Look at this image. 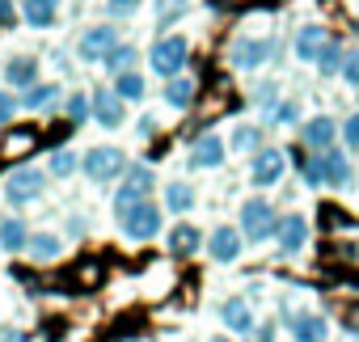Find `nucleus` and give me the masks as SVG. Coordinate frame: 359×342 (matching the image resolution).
I'll list each match as a JSON object with an SVG mask.
<instances>
[{"label":"nucleus","mask_w":359,"mask_h":342,"mask_svg":"<svg viewBox=\"0 0 359 342\" xmlns=\"http://www.w3.org/2000/svg\"><path fill=\"white\" fill-rule=\"evenodd\" d=\"M187 60H191V43H187L182 34H169V39H161V43L152 47V55H148L152 72H156V76H165V81H173V76H182Z\"/></svg>","instance_id":"obj_1"},{"label":"nucleus","mask_w":359,"mask_h":342,"mask_svg":"<svg viewBox=\"0 0 359 342\" xmlns=\"http://www.w3.org/2000/svg\"><path fill=\"white\" fill-rule=\"evenodd\" d=\"M81 169H85L89 182H114L123 169H127V156H123V148L102 144V148H89V152L81 156Z\"/></svg>","instance_id":"obj_2"},{"label":"nucleus","mask_w":359,"mask_h":342,"mask_svg":"<svg viewBox=\"0 0 359 342\" xmlns=\"http://www.w3.org/2000/svg\"><path fill=\"white\" fill-rule=\"evenodd\" d=\"M275 228H279V216L266 199H245L241 203V237L245 241H266V237H275Z\"/></svg>","instance_id":"obj_3"},{"label":"nucleus","mask_w":359,"mask_h":342,"mask_svg":"<svg viewBox=\"0 0 359 342\" xmlns=\"http://www.w3.org/2000/svg\"><path fill=\"white\" fill-rule=\"evenodd\" d=\"M43 186H47V174L43 169H13V174L5 178V199L13 203V207H26V203H34L39 195H43Z\"/></svg>","instance_id":"obj_4"},{"label":"nucleus","mask_w":359,"mask_h":342,"mask_svg":"<svg viewBox=\"0 0 359 342\" xmlns=\"http://www.w3.org/2000/svg\"><path fill=\"white\" fill-rule=\"evenodd\" d=\"M118 220H123V237H127V241H152V237L161 233V207L148 203V199L135 203V207H131L127 216H118Z\"/></svg>","instance_id":"obj_5"},{"label":"nucleus","mask_w":359,"mask_h":342,"mask_svg":"<svg viewBox=\"0 0 359 342\" xmlns=\"http://www.w3.org/2000/svg\"><path fill=\"white\" fill-rule=\"evenodd\" d=\"M152 182H156V178H152V169H148V165H131V174H127L123 191L114 195V212H118V216H127L135 203H144V199H148V191H152Z\"/></svg>","instance_id":"obj_6"},{"label":"nucleus","mask_w":359,"mask_h":342,"mask_svg":"<svg viewBox=\"0 0 359 342\" xmlns=\"http://www.w3.org/2000/svg\"><path fill=\"white\" fill-rule=\"evenodd\" d=\"M114 47H118V34H114V26H93V30H85V34H81V43H76V55L93 64V60H106Z\"/></svg>","instance_id":"obj_7"},{"label":"nucleus","mask_w":359,"mask_h":342,"mask_svg":"<svg viewBox=\"0 0 359 342\" xmlns=\"http://www.w3.org/2000/svg\"><path fill=\"white\" fill-rule=\"evenodd\" d=\"M89 110H93V118L102 123V127H123V118H127V106H123V97L114 93V89H97L93 97H89Z\"/></svg>","instance_id":"obj_8"},{"label":"nucleus","mask_w":359,"mask_h":342,"mask_svg":"<svg viewBox=\"0 0 359 342\" xmlns=\"http://www.w3.org/2000/svg\"><path fill=\"white\" fill-rule=\"evenodd\" d=\"M241 245H245V237H241V228H233V224H220V228L208 237V254H212L216 262H237V258H241Z\"/></svg>","instance_id":"obj_9"},{"label":"nucleus","mask_w":359,"mask_h":342,"mask_svg":"<svg viewBox=\"0 0 359 342\" xmlns=\"http://www.w3.org/2000/svg\"><path fill=\"white\" fill-rule=\"evenodd\" d=\"M199 245H203V233H199V224H173L169 233H165V249L173 254V258H191V254H199Z\"/></svg>","instance_id":"obj_10"},{"label":"nucleus","mask_w":359,"mask_h":342,"mask_svg":"<svg viewBox=\"0 0 359 342\" xmlns=\"http://www.w3.org/2000/svg\"><path fill=\"white\" fill-rule=\"evenodd\" d=\"M275 241H279V254H300L309 245V220L304 216H283L279 228H275Z\"/></svg>","instance_id":"obj_11"},{"label":"nucleus","mask_w":359,"mask_h":342,"mask_svg":"<svg viewBox=\"0 0 359 342\" xmlns=\"http://www.w3.org/2000/svg\"><path fill=\"white\" fill-rule=\"evenodd\" d=\"M229 60H233V68H258L271 60V43L266 39H237L229 47Z\"/></svg>","instance_id":"obj_12"},{"label":"nucleus","mask_w":359,"mask_h":342,"mask_svg":"<svg viewBox=\"0 0 359 342\" xmlns=\"http://www.w3.org/2000/svg\"><path fill=\"white\" fill-rule=\"evenodd\" d=\"M220 321L229 325V334H250V329L258 325V317H254V308H250V300H245V296L224 300V304H220Z\"/></svg>","instance_id":"obj_13"},{"label":"nucleus","mask_w":359,"mask_h":342,"mask_svg":"<svg viewBox=\"0 0 359 342\" xmlns=\"http://www.w3.org/2000/svg\"><path fill=\"white\" fill-rule=\"evenodd\" d=\"M325 47H330V30L325 26H304L296 34V60H304V64H317Z\"/></svg>","instance_id":"obj_14"},{"label":"nucleus","mask_w":359,"mask_h":342,"mask_svg":"<svg viewBox=\"0 0 359 342\" xmlns=\"http://www.w3.org/2000/svg\"><path fill=\"white\" fill-rule=\"evenodd\" d=\"M334 135H338V123H334L330 114H317V118H309V123L300 127V139H304L309 148H317V152L334 148Z\"/></svg>","instance_id":"obj_15"},{"label":"nucleus","mask_w":359,"mask_h":342,"mask_svg":"<svg viewBox=\"0 0 359 342\" xmlns=\"http://www.w3.org/2000/svg\"><path fill=\"white\" fill-rule=\"evenodd\" d=\"M224 152H229V144L220 135H199L195 148H191V165L195 169H216V165H224Z\"/></svg>","instance_id":"obj_16"},{"label":"nucleus","mask_w":359,"mask_h":342,"mask_svg":"<svg viewBox=\"0 0 359 342\" xmlns=\"http://www.w3.org/2000/svg\"><path fill=\"white\" fill-rule=\"evenodd\" d=\"M283 178V152L279 148H262L254 156V186H275Z\"/></svg>","instance_id":"obj_17"},{"label":"nucleus","mask_w":359,"mask_h":342,"mask_svg":"<svg viewBox=\"0 0 359 342\" xmlns=\"http://www.w3.org/2000/svg\"><path fill=\"white\" fill-rule=\"evenodd\" d=\"M60 18V0H22V22L34 30H51Z\"/></svg>","instance_id":"obj_18"},{"label":"nucleus","mask_w":359,"mask_h":342,"mask_svg":"<svg viewBox=\"0 0 359 342\" xmlns=\"http://www.w3.org/2000/svg\"><path fill=\"white\" fill-rule=\"evenodd\" d=\"M5 81H9L13 89H34V85H39V60H34V55H13V60L5 64Z\"/></svg>","instance_id":"obj_19"},{"label":"nucleus","mask_w":359,"mask_h":342,"mask_svg":"<svg viewBox=\"0 0 359 342\" xmlns=\"http://www.w3.org/2000/svg\"><path fill=\"white\" fill-rule=\"evenodd\" d=\"M325 334H330L325 317H317V313H296L292 317V338L296 342H325Z\"/></svg>","instance_id":"obj_20"},{"label":"nucleus","mask_w":359,"mask_h":342,"mask_svg":"<svg viewBox=\"0 0 359 342\" xmlns=\"http://www.w3.org/2000/svg\"><path fill=\"white\" fill-rule=\"evenodd\" d=\"M26 245H30V228H26L18 216L0 220V249H5V254H22Z\"/></svg>","instance_id":"obj_21"},{"label":"nucleus","mask_w":359,"mask_h":342,"mask_svg":"<svg viewBox=\"0 0 359 342\" xmlns=\"http://www.w3.org/2000/svg\"><path fill=\"white\" fill-rule=\"evenodd\" d=\"M26 254H30L34 262H55V258L64 254V241H60V237H51V233H30Z\"/></svg>","instance_id":"obj_22"},{"label":"nucleus","mask_w":359,"mask_h":342,"mask_svg":"<svg viewBox=\"0 0 359 342\" xmlns=\"http://www.w3.org/2000/svg\"><path fill=\"white\" fill-rule=\"evenodd\" d=\"M191 102H195V81H191V76H173V81H165V106L187 110Z\"/></svg>","instance_id":"obj_23"},{"label":"nucleus","mask_w":359,"mask_h":342,"mask_svg":"<svg viewBox=\"0 0 359 342\" xmlns=\"http://www.w3.org/2000/svg\"><path fill=\"white\" fill-rule=\"evenodd\" d=\"M165 207H169L173 216H187V212L195 207V191H191L187 182H169V186H165Z\"/></svg>","instance_id":"obj_24"},{"label":"nucleus","mask_w":359,"mask_h":342,"mask_svg":"<svg viewBox=\"0 0 359 342\" xmlns=\"http://www.w3.org/2000/svg\"><path fill=\"white\" fill-rule=\"evenodd\" d=\"M258 144H262V131H258L254 123H237L233 135H229V148H233V152H254Z\"/></svg>","instance_id":"obj_25"},{"label":"nucleus","mask_w":359,"mask_h":342,"mask_svg":"<svg viewBox=\"0 0 359 342\" xmlns=\"http://www.w3.org/2000/svg\"><path fill=\"white\" fill-rule=\"evenodd\" d=\"M114 93H118L123 102H140V97H144V76H140L135 68H131V72H118V76H114Z\"/></svg>","instance_id":"obj_26"},{"label":"nucleus","mask_w":359,"mask_h":342,"mask_svg":"<svg viewBox=\"0 0 359 342\" xmlns=\"http://www.w3.org/2000/svg\"><path fill=\"white\" fill-rule=\"evenodd\" d=\"M55 97H60V85H34V89H26L22 106H26V110H47Z\"/></svg>","instance_id":"obj_27"},{"label":"nucleus","mask_w":359,"mask_h":342,"mask_svg":"<svg viewBox=\"0 0 359 342\" xmlns=\"http://www.w3.org/2000/svg\"><path fill=\"white\" fill-rule=\"evenodd\" d=\"M102 64H106V68H110L114 76H118V72H131V64H135V47L118 43V47H114V51H110V55H106Z\"/></svg>","instance_id":"obj_28"},{"label":"nucleus","mask_w":359,"mask_h":342,"mask_svg":"<svg viewBox=\"0 0 359 342\" xmlns=\"http://www.w3.org/2000/svg\"><path fill=\"white\" fill-rule=\"evenodd\" d=\"M81 169V160H76V152H68V148H60V152H51V174L55 178H68V174H76Z\"/></svg>","instance_id":"obj_29"},{"label":"nucleus","mask_w":359,"mask_h":342,"mask_svg":"<svg viewBox=\"0 0 359 342\" xmlns=\"http://www.w3.org/2000/svg\"><path fill=\"white\" fill-rule=\"evenodd\" d=\"M317 68H321L325 76H334V72H342V51H338V43H330V47L321 51V60H317Z\"/></svg>","instance_id":"obj_30"},{"label":"nucleus","mask_w":359,"mask_h":342,"mask_svg":"<svg viewBox=\"0 0 359 342\" xmlns=\"http://www.w3.org/2000/svg\"><path fill=\"white\" fill-rule=\"evenodd\" d=\"M342 81H346V85H359V47H351V51L342 55Z\"/></svg>","instance_id":"obj_31"},{"label":"nucleus","mask_w":359,"mask_h":342,"mask_svg":"<svg viewBox=\"0 0 359 342\" xmlns=\"http://www.w3.org/2000/svg\"><path fill=\"white\" fill-rule=\"evenodd\" d=\"M68 118H72V123H85V118H89V97H85V93H72V97H68Z\"/></svg>","instance_id":"obj_32"},{"label":"nucleus","mask_w":359,"mask_h":342,"mask_svg":"<svg viewBox=\"0 0 359 342\" xmlns=\"http://www.w3.org/2000/svg\"><path fill=\"white\" fill-rule=\"evenodd\" d=\"M342 139H346V148L359 152V114H351V118L342 123Z\"/></svg>","instance_id":"obj_33"},{"label":"nucleus","mask_w":359,"mask_h":342,"mask_svg":"<svg viewBox=\"0 0 359 342\" xmlns=\"http://www.w3.org/2000/svg\"><path fill=\"white\" fill-rule=\"evenodd\" d=\"M13 114H18V102H13V93H5V89H0V127H5V123H13Z\"/></svg>","instance_id":"obj_34"},{"label":"nucleus","mask_w":359,"mask_h":342,"mask_svg":"<svg viewBox=\"0 0 359 342\" xmlns=\"http://www.w3.org/2000/svg\"><path fill=\"white\" fill-rule=\"evenodd\" d=\"M106 5H110V13H114V18H131V13L144 5V0H106Z\"/></svg>","instance_id":"obj_35"},{"label":"nucleus","mask_w":359,"mask_h":342,"mask_svg":"<svg viewBox=\"0 0 359 342\" xmlns=\"http://www.w3.org/2000/svg\"><path fill=\"white\" fill-rule=\"evenodd\" d=\"M250 334H254L250 342H275V325H271V321H266V325H254Z\"/></svg>","instance_id":"obj_36"},{"label":"nucleus","mask_w":359,"mask_h":342,"mask_svg":"<svg viewBox=\"0 0 359 342\" xmlns=\"http://www.w3.org/2000/svg\"><path fill=\"white\" fill-rule=\"evenodd\" d=\"M275 118H279V123H292V118H296V106H292V102H283V106L275 110Z\"/></svg>","instance_id":"obj_37"},{"label":"nucleus","mask_w":359,"mask_h":342,"mask_svg":"<svg viewBox=\"0 0 359 342\" xmlns=\"http://www.w3.org/2000/svg\"><path fill=\"white\" fill-rule=\"evenodd\" d=\"M13 22V0H0V26Z\"/></svg>","instance_id":"obj_38"},{"label":"nucleus","mask_w":359,"mask_h":342,"mask_svg":"<svg viewBox=\"0 0 359 342\" xmlns=\"http://www.w3.org/2000/svg\"><path fill=\"white\" fill-rule=\"evenodd\" d=\"M5 342H26V334H13V329H9V334H5Z\"/></svg>","instance_id":"obj_39"},{"label":"nucleus","mask_w":359,"mask_h":342,"mask_svg":"<svg viewBox=\"0 0 359 342\" xmlns=\"http://www.w3.org/2000/svg\"><path fill=\"white\" fill-rule=\"evenodd\" d=\"M212 342H233V338H229V334H216V338H212Z\"/></svg>","instance_id":"obj_40"}]
</instances>
